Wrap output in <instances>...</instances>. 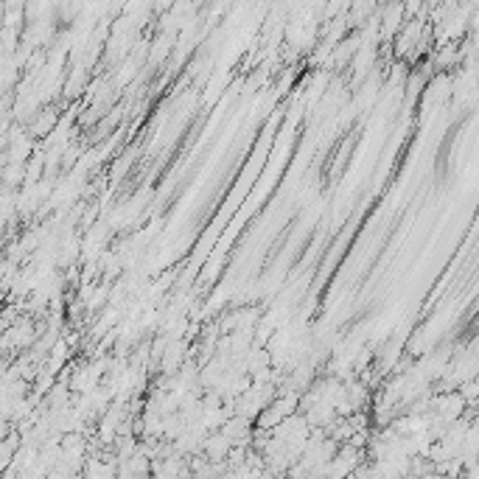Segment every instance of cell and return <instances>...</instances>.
Here are the masks:
<instances>
[{"instance_id":"6da1fadb","label":"cell","mask_w":479,"mask_h":479,"mask_svg":"<svg viewBox=\"0 0 479 479\" xmlns=\"http://www.w3.org/2000/svg\"><path fill=\"white\" fill-rule=\"evenodd\" d=\"M134 479H149V473H146V476H134Z\"/></svg>"}]
</instances>
